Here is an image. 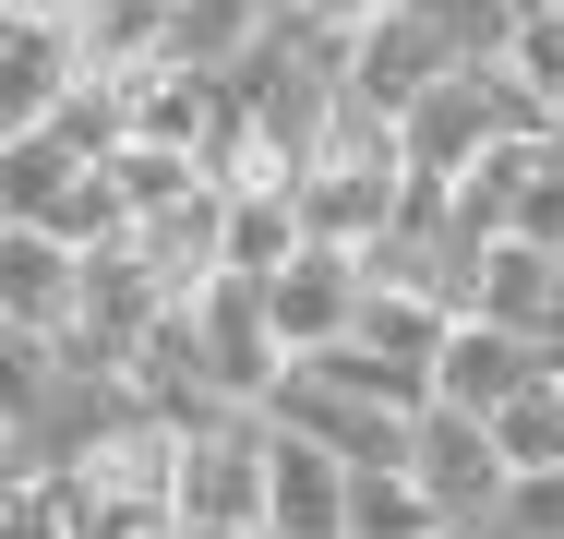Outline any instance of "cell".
<instances>
[{
    "label": "cell",
    "mask_w": 564,
    "mask_h": 539,
    "mask_svg": "<svg viewBox=\"0 0 564 539\" xmlns=\"http://www.w3.org/2000/svg\"><path fill=\"white\" fill-rule=\"evenodd\" d=\"M264 420H276V431H313V443H325V455H348L360 480L409 468V443H421V408H397V396H360L337 360H289V384L264 396Z\"/></svg>",
    "instance_id": "obj_1"
},
{
    "label": "cell",
    "mask_w": 564,
    "mask_h": 539,
    "mask_svg": "<svg viewBox=\"0 0 564 539\" xmlns=\"http://www.w3.org/2000/svg\"><path fill=\"white\" fill-rule=\"evenodd\" d=\"M409 480H421V504L445 516V528H492L505 516V492H517V455H505V431L468 420V408H421V443H409Z\"/></svg>",
    "instance_id": "obj_2"
},
{
    "label": "cell",
    "mask_w": 564,
    "mask_h": 539,
    "mask_svg": "<svg viewBox=\"0 0 564 539\" xmlns=\"http://www.w3.org/2000/svg\"><path fill=\"white\" fill-rule=\"evenodd\" d=\"M181 312H193L205 384H217L228 408H264V396L289 384V336H276V312H264V276H205Z\"/></svg>",
    "instance_id": "obj_3"
},
{
    "label": "cell",
    "mask_w": 564,
    "mask_h": 539,
    "mask_svg": "<svg viewBox=\"0 0 564 539\" xmlns=\"http://www.w3.org/2000/svg\"><path fill=\"white\" fill-rule=\"evenodd\" d=\"M264 468H276L264 408H228V420L181 431V528H264Z\"/></svg>",
    "instance_id": "obj_4"
},
{
    "label": "cell",
    "mask_w": 564,
    "mask_h": 539,
    "mask_svg": "<svg viewBox=\"0 0 564 539\" xmlns=\"http://www.w3.org/2000/svg\"><path fill=\"white\" fill-rule=\"evenodd\" d=\"M264 312H276V336H289V360L348 348V336H360V252L313 240L301 264H276V276H264Z\"/></svg>",
    "instance_id": "obj_5"
},
{
    "label": "cell",
    "mask_w": 564,
    "mask_h": 539,
    "mask_svg": "<svg viewBox=\"0 0 564 539\" xmlns=\"http://www.w3.org/2000/svg\"><path fill=\"white\" fill-rule=\"evenodd\" d=\"M360 504V468L325 455L313 431H276V468H264V539H348Z\"/></svg>",
    "instance_id": "obj_6"
},
{
    "label": "cell",
    "mask_w": 564,
    "mask_h": 539,
    "mask_svg": "<svg viewBox=\"0 0 564 539\" xmlns=\"http://www.w3.org/2000/svg\"><path fill=\"white\" fill-rule=\"evenodd\" d=\"M541 372H553V360H541L517 323H480V312H468V323L445 336V372H433V396H445V408H468V420H505V408H517Z\"/></svg>",
    "instance_id": "obj_7"
},
{
    "label": "cell",
    "mask_w": 564,
    "mask_h": 539,
    "mask_svg": "<svg viewBox=\"0 0 564 539\" xmlns=\"http://www.w3.org/2000/svg\"><path fill=\"white\" fill-rule=\"evenodd\" d=\"M85 300V252L48 240V228H0V323L12 336H61Z\"/></svg>",
    "instance_id": "obj_8"
},
{
    "label": "cell",
    "mask_w": 564,
    "mask_h": 539,
    "mask_svg": "<svg viewBox=\"0 0 564 539\" xmlns=\"http://www.w3.org/2000/svg\"><path fill=\"white\" fill-rule=\"evenodd\" d=\"M132 252L156 264V288H169V300H193L205 276H228V193H217V180H193L181 205H156L144 228H132Z\"/></svg>",
    "instance_id": "obj_9"
},
{
    "label": "cell",
    "mask_w": 564,
    "mask_h": 539,
    "mask_svg": "<svg viewBox=\"0 0 564 539\" xmlns=\"http://www.w3.org/2000/svg\"><path fill=\"white\" fill-rule=\"evenodd\" d=\"M85 73H97V61H85V24H73V12H12V85H0V120L36 132Z\"/></svg>",
    "instance_id": "obj_10"
},
{
    "label": "cell",
    "mask_w": 564,
    "mask_h": 539,
    "mask_svg": "<svg viewBox=\"0 0 564 539\" xmlns=\"http://www.w3.org/2000/svg\"><path fill=\"white\" fill-rule=\"evenodd\" d=\"M468 312H445V300H421V288H372L360 276V336L348 348H372V360H397V372H445V336Z\"/></svg>",
    "instance_id": "obj_11"
},
{
    "label": "cell",
    "mask_w": 564,
    "mask_h": 539,
    "mask_svg": "<svg viewBox=\"0 0 564 539\" xmlns=\"http://www.w3.org/2000/svg\"><path fill=\"white\" fill-rule=\"evenodd\" d=\"M553 288H564V252H541V240H492V252H480V323H517L529 348H541Z\"/></svg>",
    "instance_id": "obj_12"
},
{
    "label": "cell",
    "mask_w": 564,
    "mask_h": 539,
    "mask_svg": "<svg viewBox=\"0 0 564 539\" xmlns=\"http://www.w3.org/2000/svg\"><path fill=\"white\" fill-rule=\"evenodd\" d=\"M73 180H85V156L36 120V132H12V156H0V216H12V228H48Z\"/></svg>",
    "instance_id": "obj_13"
},
{
    "label": "cell",
    "mask_w": 564,
    "mask_h": 539,
    "mask_svg": "<svg viewBox=\"0 0 564 539\" xmlns=\"http://www.w3.org/2000/svg\"><path fill=\"white\" fill-rule=\"evenodd\" d=\"M348 539H445V516L421 504V480H409V468H384V480H360V504H348Z\"/></svg>",
    "instance_id": "obj_14"
},
{
    "label": "cell",
    "mask_w": 564,
    "mask_h": 539,
    "mask_svg": "<svg viewBox=\"0 0 564 539\" xmlns=\"http://www.w3.org/2000/svg\"><path fill=\"white\" fill-rule=\"evenodd\" d=\"M517 240H541V252H564V120L529 144V180H517Z\"/></svg>",
    "instance_id": "obj_15"
},
{
    "label": "cell",
    "mask_w": 564,
    "mask_h": 539,
    "mask_svg": "<svg viewBox=\"0 0 564 539\" xmlns=\"http://www.w3.org/2000/svg\"><path fill=\"white\" fill-rule=\"evenodd\" d=\"M505 73H517V85H541V97H553V120H564V0H529V12H517Z\"/></svg>",
    "instance_id": "obj_16"
},
{
    "label": "cell",
    "mask_w": 564,
    "mask_h": 539,
    "mask_svg": "<svg viewBox=\"0 0 564 539\" xmlns=\"http://www.w3.org/2000/svg\"><path fill=\"white\" fill-rule=\"evenodd\" d=\"M492 431H505V455H517V468H564V384L541 372V384H529Z\"/></svg>",
    "instance_id": "obj_17"
},
{
    "label": "cell",
    "mask_w": 564,
    "mask_h": 539,
    "mask_svg": "<svg viewBox=\"0 0 564 539\" xmlns=\"http://www.w3.org/2000/svg\"><path fill=\"white\" fill-rule=\"evenodd\" d=\"M0 539H73V492L61 480H0Z\"/></svg>",
    "instance_id": "obj_18"
},
{
    "label": "cell",
    "mask_w": 564,
    "mask_h": 539,
    "mask_svg": "<svg viewBox=\"0 0 564 539\" xmlns=\"http://www.w3.org/2000/svg\"><path fill=\"white\" fill-rule=\"evenodd\" d=\"M505 539H564V468H517V492H505Z\"/></svg>",
    "instance_id": "obj_19"
},
{
    "label": "cell",
    "mask_w": 564,
    "mask_h": 539,
    "mask_svg": "<svg viewBox=\"0 0 564 539\" xmlns=\"http://www.w3.org/2000/svg\"><path fill=\"white\" fill-rule=\"evenodd\" d=\"M181 539H264V528H181Z\"/></svg>",
    "instance_id": "obj_20"
},
{
    "label": "cell",
    "mask_w": 564,
    "mask_h": 539,
    "mask_svg": "<svg viewBox=\"0 0 564 539\" xmlns=\"http://www.w3.org/2000/svg\"><path fill=\"white\" fill-rule=\"evenodd\" d=\"M445 539H480V528H445Z\"/></svg>",
    "instance_id": "obj_21"
},
{
    "label": "cell",
    "mask_w": 564,
    "mask_h": 539,
    "mask_svg": "<svg viewBox=\"0 0 564 539\" xmlns=\"http://www.w3.org/2000/svg\"><path fill=\"white\" fill-rule=\"evenodd\" d=\"M553 384H564V360H553Z\"/></svg>",
    "instance_id": "obj_22"
},
{
    "label": "cell",
    "mask_w": 564,
    "mask_h": 539,
    "mask_svg": "<svg viewBox=\"0 0 564 539\" xmlns=\"http://www.w3.org/2000/svg\"><path fill=\"white\" fill-rule=\"evenodd\" d=\"M156 12H169V0H156Z\"/></svg>",
    "instance_id": "obj_23"
},
{
    "label": "cell",
    "mask_w": 564,
    "mask_h": 539,
    "mask_svg": "<svg viewBox=\"0 0 564 539\" xmlns=\"http://www.w3.org/2000/svg\"><path fill=\"white\" fill-rule=\"evenodd\" d=\"M276 12H289V0H276Z\"/></svg>",
    "instance_id": "obj_24"
}]
</instances>
